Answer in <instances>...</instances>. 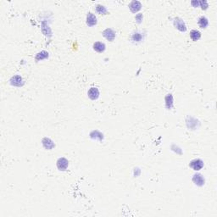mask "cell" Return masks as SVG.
<instances>
[{"label":"cell","instance_id":"obj_6","mask_svg":"<svg viewBox=\"0 0 217 217\" xmlns=\"http://www.w3.org/2000/svg\"><path fill=\"white\" fill-rule=\"evenodd\" d=\"M93 49L95 51L98 52V53H102L104 51L105 49V45L103 43V42H97L93 44Z\"/></svg>","mask_w":217,"mask_h":217},{"label":"cell","instance_id":"obj_1","mask_svg":"<svg viewBox=\"0 0 217 217\" xmlns=\"http://www.w3.org/2000/svg\"><path fill=\"white\" fill-rule=\"evenodd\" d=\"M189 165H190V167H191V168H193L194 170H201V169L203 168V166H204V163H203V161H202L201 160L197 159V160H192Z\"/></svg>","mask_w":217,"mask_h":217},{"label":"cell","instance_id":"obj_4","mask_svg":"<svg viewBox=\"0 0 217 217\" xmlns=\"http://www.w3.org/2000/svg\"><path fill=\"white\" fill-rule=\"evenodd\" d=\"M98 95H99V92L96 88H92L90 90L88 91V96L92 100L97 99L98 98Z\"/></svg>","mask_w":217,"mask_h":217},{"label":"cell","instance_id":"obj_7","mask_svg":"<svg viewBox=\"0 0 217 217\" xmlns=\"http://www.w3.org/2000/svg\"><path fill=\"white\" fill-rule=\"evenodd\" d=\"M130 9H131V10L133 13L138 11L141 9V3H140V2H138V1H133V2H131V4H130Z\"/></svg>","mask_w":217,"mask_h":217},{"label":"cell","instance_id":"obj_11","mask_svg":"<svg viewBox=\"0 0 217 217\" xmlns=\"http://www.w3.org/2000/svg\"><path fill=\"white\" fill-rule=\"evenodd\" d=\"M199 25L201 28H205L208 26V20L205 17H200L199 20Z\"/></svg>","mask_w":217,"mask_h":217},{"label":"cell","instance_id":"obj_12","mask_svg":"<svg viewBox=\"0 0 217 217\" xmlns=\"http://www.w3.org/2000/svg\"><path fill=\"white\" fill-rule=\"evenodd\" d=\"M96 9H97V11H98L99 14H104V15H105V14L107 13V10H106L105 7L101 6V5H98L97 8H96Z\"/></svg>","mask_w":217,"mask_h":217},{"label":"cell","instance_id":"obj_5","mask_svg":"<svg viewBox=\"0 0 217 217\" xmlns=\"http://www.w3.org/2000/svg\"><path fill=\"white\" fill-rule=\"evenodd\" d=\"M193 182H194L196 185H198V186H202V185H204V177H203L200 174H196V175H194L193 177Z\"/></svg>","mask_w":217,"mask_h":217},{"label":"cell","instance_id":"obj_8","mask_svg":"<svg viewBox=\"0 0 217 217\" xmlns=\"http://www.w3.org/2000/svg\"><path fill=\"white\" fill-rule=\"evenodd\" d=\"M96 23H97L96 16L94 15H92V13H89L88 16V18H87V24L89 26H92L96 25Z\"/></svg>","mask_w":217,"mask_h":217},{"label":"cell","instance_id":"obj_10","mask_svg":"<svg viewBox=\"0 0 217 217\" xmlns=\"http://www.w3.org/2000/svg\"><path fill=\"white\" fill-rule=\"evenodd\" d=\"M190 36H191V38L193 41H197V40H199V38H200L201 33L199 32V31H197V30H193L190 32Z\"/></svg>","mask_w":217,"mask_h":217},{"label":"cell","instance_id":"obj_3","mask_svg":"<svg viewBox=\"0 0 217 217\" xmlns=\"http://www.w3.org/2000/svg\"><path fill=\"white\" fill-rule=\"evenodd\" d=\"M103 34L108 39V41H113L115 39V32L112 29H106L103 32Z\"/></svg>","mask_w":217,"mask_h":217},{"label":"cell","instance_id":"obj_9","mask_svg":"<svg viewBox=\"0 0 217 217\" xmlns=\"http://www.w3.org/2000/svg\"><path fill=\"white\" fill-rule=\"evenodd\" d=\"M175 25H176V26L177 27V29H179L180 31H186V26H185V24H184V22L180 20V19H176V20H175Z\"/></svg>","mask_w":217,"mask_h":217},{"label":"cell","instance_id":"obj_2","mask_svg":"<svg viewBox=\"0 0 217 217\" xmlns=\"http://www.w3.org/2000/svg\"><path fill=\"white\" fill-rule=\"evenodd\" d=\"M68 164H69L68 160L65 158H60L57 162V166L60 170H65L66 168L68 167Z\"/></svg>","mask_w":217,"mask_h":217}]
</instances>
